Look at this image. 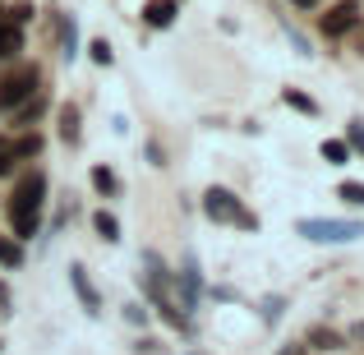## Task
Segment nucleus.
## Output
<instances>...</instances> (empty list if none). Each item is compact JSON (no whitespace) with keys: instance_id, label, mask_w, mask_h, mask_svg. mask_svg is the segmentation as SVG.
<instances>
[{"instance_id":"obj_1","label":"nucleus","mask_w":364,"mask_h":355,"mask_svg":"<svg viewBox=\"0 0 364 355\" xmlns=\"http://www.w3.org/2000/svg\"><path fill=\"white\" fill-rule=\"evenodd\" d=\"M46 189H51L46 171H28V176H18L14 194H9V231H14V240H33L37 231H42Z\"/></svg>"},{"instance_id":"obj_2","label":"nucleus","mask_w":364,"mask_h":355,"mask_svg":"<svg viewBox=\"0 0 364 355\" xmlns=\"http://www.w3.org/2000/svg\"><path fill=\"white\" fill-rule=\"evenodd\" d=\"M295 231L309 240V245H350V240L364 235V226L360 222H337V217H300Z\"/></svg>"},{"instance_id":"obj_3","label":"nucleus","mask_w":364,"mask_h":355,"mask_svg":"<svg viewBox=\"0 0 364 355\" xmlns=\"http://www.w3.org/2000/svg\"><path fill=\"white\" fill-rule=\"evenodd\" d=\"M33 92H42V70H37V65H18L14 74H5V79H0V116L23 107Z\"/></svg>"},{"instance_id":"obj_4","label":"nucleus","mask_w":364,"mask_h":355,"mask_svg":"<svg viewBox=\"0 0 364 355\" xmlns=\"http://www.w3.org/2000/svg\"><path fill=\"white\" fill-rule=\"evenodd\" d=\"M360 28V0H337L318 14V33L323 37H346Z\"/></svg>"},{"instance_id":"obj_5","label":"nucleus","mask_w":364,"mask_h":355,"mask_svg":"<svg viewBox=\"0 0 364 355\" xmlns=\"http://www.w3.org/2000/svg\"><path fill=\"white\" fill-rule=\"evenodd\" d=\"M245 213V203L231 194L226 185H213V189H203V217L208 222H231L235 226V217Z\"/></svg>"},{"instance_id":"obj_6","label":"nucleus","mask_w":364,"mask_h":355,"mask_svg":"<svg viewBox=\"0 0 364 355\" xmlns=\"http://www.w3.org/2000/svg\"><path fill=\"white\" fill-rule=\"evenodd\" d=\"M70 286H74V295H79L83 314H88V319H102V295H97V286H92V277H88L83 263H70Z\"/></svg>"},{"instance_id":"obj_7","label":"nucleus","mask_w":364,"mask_h":355,"mask_svg":"<svg viewBox=\"0 0 364 355\" xmlns=\"http://www.w3.org/2000/svg\"><path fill=\"white\" fill-rule=\"evenodd\" d=\"M176 282H180V309H194L198 304V295H203V272H198V258L194 254H185V267L176 272Z\"/></svg>"},{"instance_id":"obj_8","label":"nucleus","mask_w":364,"mask_h":355,"mask_svg":"<svg viewBox=\"0 0 364 355\" xmlns=\"http://www.w3.org/2000/svg\"><path fill=\"white\" fill-rule=\"evenodd\" d=\"M55 134H60V143H70V148L83 143V111L74 107V102H65V107L55 111Z\"/></svg>"},{"instance_id":"obj_9","label":"nucleus","mask_w":364,"mask_h":355,"mask_svg":"<svg viewBox=\"0 0 364 355\" xmlns=\"http://www.w3.org/2000/svg\"><path fill=\"white\" fill-rule=\"evenodd\" d=\"M139 14H143V23H148V28H157V33H161V28H171L180 18V0H143Z\"/></svg>"},{"instance_id":"obj_10","label":"nucleus","mask_w":364,"mask_h":355,"mask_svg":"<svg viewBox=\"0 0 364 355\" xmlns=\"http://www.w3.org/2000/svg\"><path fill=\"white\" fill-rule=\"evenodd\" d=\"M55 42H60L65 60L79 55V23H74V14H55Z\"/></svg>"},{"instance_id":"obj_11","label":"nucleus","mask_w":364,"mask_h":355,"mask_svg":"<svg viewBox=\"0 0 364 355\" xmlns=\"http://www.w3.org/2000/svg\"><path fill=\"white\" fill-rule=\"evenodd\" d=\"M304 346L309 351H346V337L337 328H328V323H318V328L304 332Z\"/></svg>"},{"instance_id":"obj_12","label":"nucleus","mask_w":364,"mask_h":355,"mask_svg":"<svg viewBox=\"0 0 364 355\" xmlns=\"http://www.w3.org/2000/svg\"><path fill=\"white\" fill-rule=\"evenodd\" d=\"M42 111H46V92H33V97H28L23 107H14V111H9V120H14L18 129H33Z\"/></svg>"},{"instance_id":"obj_13","label":"nucleus","mask_w":364,"mask_h":355,"mask_svg":"<svg viewBox=\"0 0 364 355\" xmlns=\"http://www.w3.org/2000/svg\"><path fill=\"white\" fill-rule=\"evenodd\" d=\"M9 152H14V161H33V157H42V134H37V129H23L14 143H9Z\"/></svg>"},{"instance_id":"obj_14","label":"nucleus","mask_w":364,"mask_h":355,"mask_svg":"<svg viewBox=\"0 0 364 355\" xmlns=\"http://www.w3.org/2000/svg\"><path fill=\"white\" fill-rule=\"evenodd\" d=\"M23 51V28H14L9 18H0V60H14Z\"/></svg>"},{"instance_id":"obj_15","label":"nucleus","mask_w":364,"mask_h":355,"mask_svg":"<svg viewBox=\"0 0 364 355\" xmlns=\"http://www.w3.org/2000/svg\"><path fill=\"white\" fill-rule=\"evenodd\" d=\"M92 231H97V240H107V245H120V217L107 213V208H97V213H92Z\"/></svg>"},{"instance_id":"obj_16","label":"nucleus","mask_w":364,"mask_h":355,"mask_svg":"<svg viewBox=\"0 0 364 355\" xmlns=\"http://www.w3.org/2000/svg\"><path fill=\"white\" fill-rule=\"evenodd\" d=\"M88 180H92V189H97L102 198H116V194H120V176H116L111 166H92Z\"/></svg>"},{"instance_id":"obj_17","label":"nucleus","mask_w":364,"mask_h":355,"mask_svg":"<svg viewBox=\"0 0 364 355\" xmlns=\"http://www.w3.org/2000/svg\"><path fill=\"white\" fill-rule=\"evenodd\" d=\"M0 267H23V240H14V235H0Z\"/></svg>"},{"instance_id":"obj_18","label":"nucleus","mask_w":364,"mask_h":355,"mask_svg":"<svg viewBox=\"0 0 364 355\" xmlns=\"http://www.w3.org/2000/svg\"><path fill=\"white\" fill-rule=\"evenodd\" d=\"M282 102H286L291 111H300V116H318V111H323L318 102H314L309 92H300V88H286V92H282Z\"/></svg>"},{"instance_id":"obj_19","label":"nucleus","mask_w":364,"mask_h":355,"mask_svg":"<svg viewBox=\"0 0 364 355\" xmlns=\"http://www.w3.org/2000/svg\"><path fill=\"white\" fill-rule=\"evenodd\" d=\"M323 161H328V166H346L350 161V143L346 139H323Z\"/></svg>"},{"instance_id":"obj_20","label":"nucleus","mask_w":364,"mask_h":355,"mask_svg":"<svg viewBox=\"0 0 364 355\" xmlns=\"http://www.w3.org/2000/svg\"><path fill=\"white\" fill-rule=\"evenodd\" d=\"M33 14H37V5L33 0H18V5H9V9H0V18H9L14 28H23V23H33Z\"/></svg>"},{"instance_id":"obj_21","label":"nucleus","mask_w":364,"mask_h":355,"mask_svg":"<svg viewBox=\"0 0 364 355\" xmlns=\"http://www.w3.org/2000/svg\"><path fill=\"white\" fill-rule=\"evenodd\" d=\"M337 198L346 208H364V180H341V185H337Z\"/></svg>"},{"instance_id":"obj_22","label":"nucleus","mask_w":364,"mask_h":355,"mask_svg":"<svg viewBox=\"0 0 364 355\" xmlns=\"http://www.w3.org/2000/svg\"><path fill=\"white\" fill-rule=\"evenodd\" d=\"M88 55H92V65H111V60H116V51H111L107 37H92V42H88Z\"/></svg>"},{"instance_id":"obj_23","label":"nucleus","mask_w":364,"mask_h":355,"mask_svg":"<svg viewBox=\"0 0 364 355\" xmlns=\"http://www.w3.org/2000/svg\"><path fill=\"white\" fill-rule=\"evenodd\" d=\"M282 309H286V295H267V300H263V323H267V328L282 319Z\"/></svg>"},{"instance_id":"obj_24","label":"nucleus","mask_w":364,"mask_h":355,"mask_svg":"<svg viewBox=\"0 0 364 355\" xmlns=\"http://www.w3.org/2000/svg\"><path fill=\"white\" fill-rule=\"evenodd\" d=\"M346 143H350V152H364V120H350Z\"/></svg>"},{"instance_id":"obj_25","label":"nucleus","mask_w":364,"mask_h":355,"mask_svg":"<svg viewBox=\"0 0 364 355\" xmlns=\"http://www.w3.org/2000/svg\"><path fill=\"white\" fill-rule=\"evenodd\" d=\"M14 166H18V161H14V152H9V143H5V148H0V180L14 176Z\"/></svg>"},{"instance_id":"obj_26","label":"nucleus","mask_w":364,"mask_h":355,"mask_svg":"<svg viewBox=\"0 0 364 355\" xmlns=\"http://www.w3.org/2000/svg\"><path fill=\"white\" fill-rule=\"evenodd\" d=\"M124 319H129L134 328H143V323H148V309H143V304H129V309H124Z\"/></svg>"},{"instance_id":"obj_27","label":"nucleus","mask_w":364,"mask_h":355,"mask_svg":"<svg viewBox=\"0 0 364 355\" xmlns=\"http://www.w3.org/2000/svg\"><path fill=\"white\" fill-rule=\"evenodd\" d=\"M235 226H240V231H258V217H254V213H249V208H245V213L235 217Z\"/></svg>"},{"instance_id":"obj_28","label":"nucleus","mask_w":364,"mask_h":355,"mask_svg":"<svg viewBox=\"0 0 364 355\" xmlns=\"http://www.w3.org/2000/svg\"><path fill=\"white\" fill-rule=\"evenodd\" d=\"M9 304H14V295H9V286L0 282V314H14V309H9Z\"/></svg>"},{"instance_id":"obj_29","label":"nucleus","mask_w":364,"mask_h":355,"mask_svg":"<svg viewBox=\"0 0 364 355\" xmlns=\"http://www.w3.org/2000/svg\"><path fill=\"white\" fill-rule=\"evenodd\" d=\"M277 355H309V346H304V341H295V346H282Z\"/></svg>"},{"instance_id":"obj_30","label":"nucleus","mask_w":364,"mask_h":355,"mask_svg":"<svg viewBox=\"0 0 364 355\" xmlns=\"http://www.w3.org/2000/svg\"><path fill=\"white\" fill-rule=\"evenodd\" d=\"M350 341H364V323H355V328H350Z\"/></svg>"},{"instance_id":"obj_31","label":"nucleus","mask_w":364,"mask_h":355,"mask_svg":"<svg viewBox=\"0 0 364 355\" xmlns=\"http://www.w3.org/2000/svg\"><path fill=\"white\" fill-rule=\"evenodd\" d=\"M291 5H300V9H314V5H318V0H291Z\"/></svg>"},{"instance_id":"obj_32","label":"nucleus","mask_w":364,"mask_h":355,"mask_svg":"<svg viewBox=\"0 0 364 355\" xmlns=\"http://www.w3.org/2000/svg\"><path fill=\"white\" fill-rule=\"evenodd\" d=\"M0 148H5V139H0Z\"/></svg>"}]
</instances>
